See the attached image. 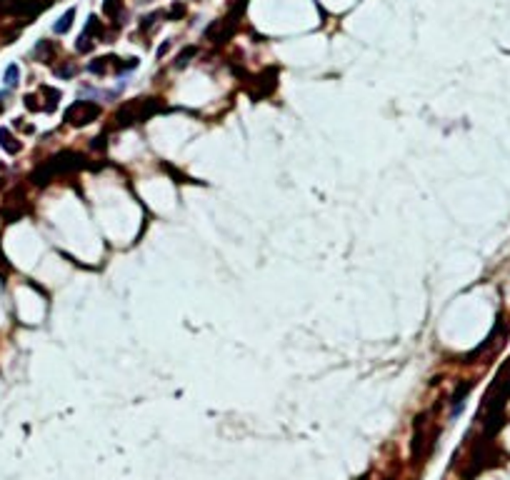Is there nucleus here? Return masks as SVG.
Wrapping results in <instances>:
<instances>
[{"mask_svg":"<svg viewBox=\"0 0 510 480\" xmlns=\"http://www.w3.org/2000/svg\"><path fill=\"white\" fill-rule=\"evenodd\" d=\"M80 165H83V158H80V155H75V153H60V155L50 158L48 163H43L38 170H33L30 180H33L35 185H48L55 175H65V173H70V170L80 168Z\"/></svg>","mask_w":510,"mask_h":480,"instance_id":"1","label":"nucleus"},{"mask_svg":"<svg viewBox=\"0 0 510 480\" xmlns=\"http://www.w3.org/2000/svg\"><path fill=\"white\" fill-rule=\"evenodd\" d=\"M98 115H100V108L95 103H90V100H78L65 110V120L75 128H83V125L93 123Z\"/></svg>","mask_w":510,"mask_h":480,"instance_id":"2","label":"nucleus"},{"mask_svg":"<svg viewBox=\"0 0 510 480\" xmlns=\"http://www.w3.org/2000/svg\"><path fill=\"white\" fill-rule=\"evenodd\" d=\"M0 148H3L5 153H10V155H15V153L20 150V143L13 138V133H10L8 128H0Z\"/></svg>","mask_w":510,"mask_h":480,"instance_id":"3","label":"nucleus"},{"mask_svg":"<svg viewBox=\"0 0 510 480\" xmlns=\"http://www.w3.org/2000/svg\"><path fill=\"white\" fill-rule=\"evenodd\" d=\"M73 18H75V10H68L55 25H53V30L58 33V35H63V33H68L70 30V25H73Z\"/></svg>","mask_w":510,"mask_h":480,"instance_id":"4","label":"nucleus"},{"mask_svg":"<svg viewBox=\"0 0 510 480\" xmlns=\"http://www.w3.org/2000/svg\"><path fill=\"white\" fill-rule=\"evenodd\" d=\"M468 390H470V385H463L455 395H453V415H458V413L463 410V405H465V395H468Z\"/></svg>","mask_w":510,"mask_h":480,"instance_id":"5","label":"nucleus"},{"mask_svg":"<svg viewBox=\"0 0 510 480\" xmlns=\"http://www.w3.org/2000/svg\"><path fill=\"white\" fill-rule=\"evenodd\" d=\"M115 58H98V60H93L90 65H88V70L90 73H98V75H103L105 70H108V63H113Z\"/></svg>","mask_w":510,"mask_h":480,"instance_id":"6","label":"nucleus"},{"mask_svg":"<svg viewBox=\"0 0 510 480\" xmlns=\"http://www.w3.org/2000/svg\"><path fill=\"white\" fill-rule=\"evenodd\" d=\"M18 78H20L18 65H8V68H5V85H8V88H15V85H18Z\"/></svg>","mask_w":510,"mask_h":480,"instance_id":"7","label":"nucleus"},{"mask_svg":"<svg viewBox=\"0 0 510 480\" xmlns=\"http://www.w3.org/2000/svg\"><path fill=\"white\" fill-rule=\"evenodd\" d=\"M190 55H195V48H185V50L178 55V63H175V65H178V68L188 65V58H190Z\"/></svg>","mask_w":510,"mask_h":480,"instance_id":"8","label":"nucleus"},{"mask_svg":"<svg viewBox=\"0 0 510 480\" xmlns=\"http://www.w3.org/2000/svg\"><path fill=\"white\" fill-rule=\"evenodd\" d=\"M0 170H3V168H0Z\"/></svg>","mask_w":510,"mask_h":480,"instance_id":"9","label":"nucleus"}]
</instances>
